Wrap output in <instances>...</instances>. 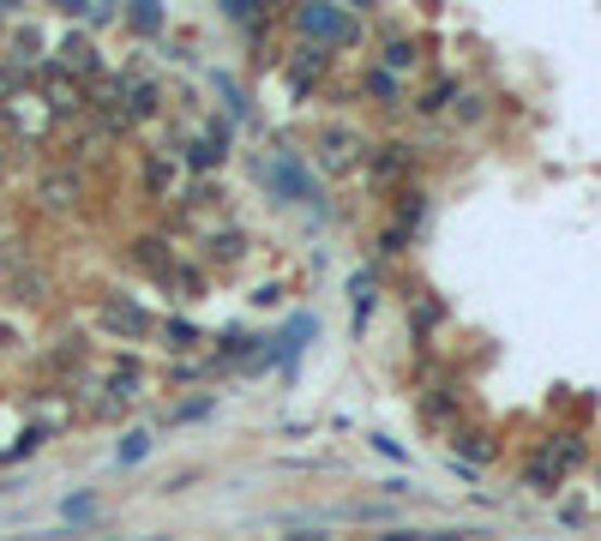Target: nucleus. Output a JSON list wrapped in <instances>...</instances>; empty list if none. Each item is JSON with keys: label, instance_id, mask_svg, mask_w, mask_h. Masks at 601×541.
<instances>
[{"label": "nucleus", "instance_id": "obj_12", "mask_svg": "<svg viewBox=\"0 0 601 541\" xmlns=\"http://www.w3.org/2000/svg\"><path fill=\"white\" fill-rule=\"evenodd\" d=\"M451 97H458V78H439V85H433L415 109H421V115H439V109H451Z\"/></svg>", "mask_w": 601, "mask_h": 541}, {"label": "nucleus", "instance_id": "obj_16", "mask_svg": "<svg viewBox=\"0 0 601 541\" xmlns=\"http://www.w3.org/2000/svg\"><path fill=\"white\" fill-rule=\"evenodd\" d=\"M187 163H193V168H217L222 151H217V144H199V139H193V144H187Z\"/></svg>", "mask_w": 601, "mask_h": 541}, {"label": "nucleus", "instance_id": "obj_19", "mask_svg": "<svg viewBox=\"0 0 601 541\" xmlns=\"http://www.w3.org/2000/svg\"><path fill=\"white\" fill-rule=\"evenodd\" d=\"M241 247H247V235H217V259H241Z\"/></svg>", "mask_w": 601, "mask_h": 541}, {"label": "nucleus", "instance_id": "obj_14", "mask_svg": "<svg viewBox=\"0 0 601 541\" xmlns=\"http://www.w3.org/2000/svg\"><path fill=\"white\" fill-rule=\"evenodd\" d=\"M458 451H463V457H475V464H487V457H494V439H487V433H463Z\"/></svg>", "mask_w": 601, "mask_h": 541}, {"label": "nucleus", "instance_id": "obj_8", "mask_svg": "<svg viewBox=\"0 0 601 541\" xmlns=\"http://www.w3.org/2000/svg\"><path fill=\"white\" fill-rule=\"evenodd\" d=\"M421 217H427V193H404V205H397V223H392V229H397V235H415Z\"/></svg>", "mask_w": 601, "mask_h": 541}, {"label": "nucleus", "instance_id": "obj_11", "mask_svg": "<svg viewBox=\"0 0 601 541\" xmlns=\"http://www.w3.org/2000/svg\"><path fill=\"white\" fill-rule=\"evenodd\" d=\"M367 97H373V103H385V109H392V103H404V85H397L392 73H367Z\"/></svg>", "mask_w": 601, "mask_h": 541}, {"label": "nucleus", "instance_id": "obj_10", "mask_svg": "<svg viewBox=\"0 0 601 541\" xmlns=\"http://www.w3.org/2000/svg\"><path fill=\"white\" fill-rule=\"evenodd\" d=\"M139 265H144V270H175L169 241H157V235H144V241H139Z\"/></svg>", "mask_w": 601, "mask_h": 541}, {"label": "nucleus", "instance_id": "obj_5", "mask_svg": "<svg viewBox=\"0 0 601 541\" xmlns=\"http://www.w3.org/2000/svg\"><path fill=\"white\" fill-rule=\"evenodd\" d=\"M37 199H42V211H73V205H79V175H66V168H61V175H49L37 187Z\"/></svg>", "mask_w": 601, "mask_h": 541}, {"label": "nucleus", "instance_id": "obj_2", "mask_svg": "<svg viewBox=\"0 0 601 541\" xmlns=\"http://www.w3.org/2000/svg\"><path fill=\"white\" fill-rule=\"evenodd\" d=\"M295 30H300V37L355 42V37H361V18H355V13H343V7H300V13H295Z\"/></svg>", "mask_w": 601, "mask_h": 541}, {"label": "nucleus", "instance_id": "obj_15", "mask_svg": "<svg viewBox=\"0 0 601 541\" xmlns=\"http://www.w3.org/2000/svg\"><path fill=\"white\" fill-rule=\"evenodd\" d=\"M355 319H367V313H373V277H367V270H361V277H355Z\"/></svg>", "mask_w": 601, "mask_h": 541}, {"label": "nucleus", "instance_id": "obj_4", "mask_svg": "<svg viewBox=\"0 0 601 541\" xmlns=\"http://www.w3.org/2000/svg\"><path fill=\"white\" fill-rule=\"evenodd\" d=\"M103 331H120V337H144V331H151V313H139L127 295H108V301H103Z\"/></svg>", "mask_w": 601, "mask_h": 541}, {"label": "nucleus", "instance_id": "obj_7", "mask_svg": "<svg viewBox=\"0 0 601 541\" xmlns=\"http://www.w3.org/2000/svg\"><path fill=\"white\" fill-rule=\"evenodd\" d=\"M404 168H409V144H380V156H373V187H392Z\"/></svg>", "mask_w": 601, "mask_h": 541}, {"label": "nucleus", "instance_id": "obj_6", "mask_svg": "<svg viewBox=\"0 0 601 541\" xmlns=\"http://www.w3.org/2000/svg\"><path fill=\"white\" fill-rule=\"evenodd\" d=\"M319 73H325V49H300L295 61H289V90L307 97V90L319 85Z\"/></svg>", "mask_w": 601, "mask_h": 541}, {"label": "nucleus", "instance_id": "obj_20", "mask_svg": "<svg viewBox=\"0 0 601 541\" xmlns=\"http://www.w3.org/2000/svg\"><path fill=\"white\" fill-rule=\"evenodd\" d=\"M66 66H79V73H85V66H91V49H85V42H79V37L66 42Z\"/></svg>", "mask_w": 601, "mask_h": 541}, {"label": "nucleus", "instance_id": "obj_9", "mask_svg": "<svg viewBox=\"0 0 601 541\" xmlns=\"http://www.w3.org/2000/svg\"><path fill=\"white\" fill-rule=\"evenodd\" d=\"M409 66H415V42H409V37H397V42H385V66H380V73H409Z\"/></svg>", "mask_w": 601, "mask_h": 541}, {"label": "nucleus", "instance_id": "obj_18", "mask_svg": "<svg viewBox=\"0 0 601 541\" xmlns=\"http://www.w3.org/2000/svg\"><path fill=\"white\" fill-rule=\"evenodd\" d=\"M144 445H151V433H127V445H120V464H139Z\"/></svg>", "mask_w": 601, "mask_h": 541}, {"label": "nucleus", "instance_id": "obj_17", "mask_svg": "<svg viewBox=\"0 0 601 541\" xmlns=\"http://www.w3.org/2000/svg\"><path fill=\"white\" fill-rule=\"evenodd\" d=\"M132 25H139V30H163V7H132Z\"/></svg>", "mask_w": 601, "mask_h": 541}, {"label": "nucleus", "instance_id": "obj_13", "mask_svg": "<svg viewBox=\"0 0 601 541\" xmlns=\"http://www.w3.org/2000/svg\"><path fill=\"white\" fill-rule=\"evenodd\" d=\"M163 337H169V349H193V343H205V331H193V325H187V319L163 325Z\"/></svg>", "mask_w": 601, "mask_h": 541}, {"label": "nucleus", "instance_id": "obj_3", "mask_svg": "<svg viewBox=\"0 0 601 541\" xmlns=\"http://www.w3.org/2000/svg\"><path fill=\"white\" fill-rule=\"evenodd\" d=\"M361 163V133L355 127H331L325 139H319V168L325 175H343V168Z\"/></svg>", "mask_w": 601, "mask_h": 541}, {"label": "nucleus", "instance_id": "obj_1", "mask_svg": "<svg viewBox=\"0 0 601 541\" xmlns=\"http://www.w3.org/2000/svg\"><path fill=\"white\" fill-rule=\"evenodd\" d=\"M271 187H277V199H289V205H307L314 217H325V193H319V180L295 163V151H283V156L271 163Z\"/></svg>", "mask_w": 601, "mask_h": 541}, {"label": "nucleus", "instance_id": "obj_21", "mask_svg": "<svg viewBox=\"0 0 601 541\" xmlns=\"http://www.w3.org/2000/svg\"><path fill=\"white\" fill-rule=\"evenodd\" d=\"M283 541H337V536H314V529H307V536H283Z\"/></svg>", "mask_w": 601, "mask_h": 541}, {"label": "nucleus", "instance_id": "obj_22", "mask_svg": "<svg viewBox=\"0 0 601 541\" xmlns=\"http://www.w3.org/2000/svg\"><path fill=\"white\" fill-rule=\"evenodd\" d=\"M380 541H415V536H409V529H397V536H380Z\"/></svg>", "mask_w": 601, "mask_h": 541}]
</instances>
